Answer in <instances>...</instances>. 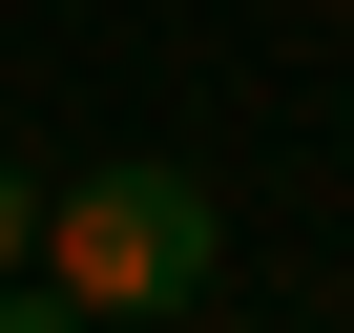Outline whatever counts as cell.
<instances>
[{"label": "cell", "mask_w": 354, "mask_h": 333, "mask_svg": "<svg viewBox=\"0 0 354 333\" xmlns=\"http://www.w3.org/2000/svg\"><path fill=\"white\" fill-rule=\"evenodd\" d=\"M0 271H42V166H0Z\"/></svg>", "instance_id": "obj_3"}, {"label": "cell", "mask_w": 354, "mask_h": 333, "mask_svg": "<svg viewBox=\"0 0 354 333\" xmlns=\"http://www.w3.org/2000/svg\"><path fill=\"white\" fill-rule=\"evenodd\" d=\"M313 21H354V0H313Z\"/></svg>", "instance_id": "obj_4"}, {"label": "cell", "mask_w": 354, "mask_h": 333, "mask_svg": "<svg viewBox=\"0 0 354 333\" xmlns=\"http://www.w3.org/2000/svg\"><path fill=\"white\" fill-rule=\"evenodd\" d=\"M42 271H63L104 333H125V312H188V292L230 271V209L188 188V166L125 146V166H84V188H42Z\"/></svg>", "instance_id": "obj_1"}, {"label": "cell", "mask_w": 354, "mask_h": 333, "mask_svg": "<svg viewBox=\"0 0 354 333\" xmlns=\"http://www.w3.org/2000/svg\"><path fill=\"white\" fill-rule=\"evenodd\" d=\"M0 333H104V312H84L63 271H0Z\"/></svg>", "instance_id": "obj_2"}]
</instances>
